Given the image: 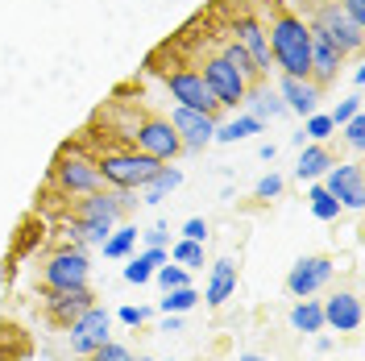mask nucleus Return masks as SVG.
I'll use <instances>...</instances> for the list:
<instances>
[{
    "label": "nucleus",
    "mask_w": 365,
    "mask_h": 361,
    "mask_svg": "<svg viewBox=\"0 0 365 361\" xmlns=\"http://www.w3.org/2000/svg\"><path fill=\"white\" fill-rule=\"evenodd\" d=\"M344 141H349L353 150H361L365 146V116L361 113L353 116V121H344Z\"/></svg>",
    "instance_id": "nucleus-35"
},
{
    "label": "nucleus",
    "mask_w": 365,
    "mask_h": 361,
    "mask_svg": "<svg viewBox=\"0 0 365 361\" xmlns=\"http://www.w3.org/2000/svg\"><path fill=\"white\" fill-rule=\"evenodd\" d=\"M232 42H241L245 46V54L253 59V67L262 71H270V42H266V29H262V21H253V17H237V38Z\"/></svg>",
    "instance_id": "nucleus-18"
},
{
    "label": "nucleus",
    "mask_w": 365,
    "mask_h": 361,
    "mask_svg": "<svg viewBox=\"0 0 365 361\" xmlns=\"http://www.w3.org/2000/svg\"><path fill=\"white\" fill-rule=\"evenodd\" d=\"M54 183H58L67 195H91V191H100L96 158L79 154V150H63L58 162H54Z\"/></svg>",
    "instance_id": "nucleus-6"
},
{
    "label": "nucleus",
    "mask_w": 365,
    "mask_h": 361,
    "mask_svg": "<svg viewBox=\"0 0 365 361\" xmlns=\"http://www.w3.org/2000/svg\"><path fill=\"white\" fill-rule=\"evenodd\" d=\"M91 361H133V353H129L125 345H116V340H104V345L91 353Z\"/></svg>",
    "instance_id": "nucleus-34"
},
{
    "label": "nucleus",
    "mask_w": 365,
    "mask_h": 361,
    "mask_svg": "<svg viewBox=\"0 0 365 361\" xmlns=\"http://www.w3.org/2000/svg\"><path fill=\"white\" fill-rule=\"evenodd\" d=\"M307 203H312V216L316 220H336L344 208L336 203V195L324 187V183H312V191H307Z\"/></svg>",
    "instance_id": "nucleus-25"
},
{
    "label": "nucleus",
    "mask_w": 365,
    "mask_h": 361,
    "mask_svg": "<svg viewBox=\"0 0 365 361\" xmlns=\"http://www.w3.org/2000/svg\"><path fill=\"white\" fill-rule=\"evenodd\" d=\"M336 133V125L328 121V113H312L303 116V137H312V141H324V137Z\"/></svg>",
    "instance_id": "nucleus-32"
},
{
    "label": "nucleus",
    "mask_w": 365,
    "mask_h": 361,
    "mask_svg": "<svg viewBox=\"0 0 365 361\" xmlns=\"http://www.w3.org/2000/svg\"><path fill=\"white\" fill-rule=\"evenodd\" d=\"M232 291H237V262L232 258H220L212 266V274H207V287L200 299H207V307H220V303L232 299Z\"/></svg>",
    "instance_id": "nucleus-19"
},
{
    "label": "nucleus",
    "mask_w": 365,
    "mask_h": 361,
    "mask_svg": "<svg viewBox=\"0 0 365 361\" xmlns=\"http://www.w3.org/2000/svg\"><path fill=\"white\" fill-rule=\"evenodd\" d=\"M253 195H257V200H274V195H282V175H266V179H257Z\"/></svg>",
    "instance_id": "nucleus-36"
},
{
    "label": "nucleus",
    "mask_w": 365,
    "mask_h": 361,
    "mask_svg": "<svg viewBox=\"0 0 365 361\" xmlns=\"http://www.w3.org/2000/svg\"><path fill=\"white\" fill-rule=\"evenodd\" d=\"M162 162L150 158V154H141V150H108V154H100L96 158V171H100V183H108L116 191H137L145 179H154V171H158Z\"/></svg>",
    "instance_id": "nucleus-2"
},
{
    "label": "nucleus",
    "mask_w": 365,
    "mask_h": 361,
    "mask_svg": "<svg viewBox=\"0 0 365 361\" xmlns=\"http://www.w3.org/2000/svg\"><path fill=\"white\" fill-rule=\"evenodd\" d=\"M291 328L295 332H324V307L316 299H303L291 307Z\"/></svg>",
    "instance_id": "nucleus-24"
},
{
    "label": "nucleus",
    "mask_w": 365,
    "mask_h": 361,
    "mask_svg": "<svg viewBox=\"0 0 365 361\" xmlns=\"http://www.w3.org/2000/svg\"><path fill=\"white\" fill-rule=\"evenodd\" d=\"M125 137H129L133 150H141V154H150V158H158V162H170L182 154V141L166 116H141L137 125H129Z\"/></svg>",
    "instance_id": "nucleus-3"
},
{
    "label": "nucleus",
    "mask_w": 365,
    "mask_h": 361,
    "mask_svg": "<svg viewBox=\"0 0 365 361\" xmlns=\"http://www.w3.org/2000/svg\"><path fill=\"white\" fill-rule=\"evenodd\" d=\"M67 328H71V353H75V357H91L104 340H113L108 337V332H113V316H108L104 307H96V303H91L79 320H71Z\"/></svg>",
    "instance_id": "nucleus-8"
},
{
    "label": "nucleus",
    "mask_w": 365,
    "mask_h": 361,
    "mask_svg": "<svg viewBox=\"0 0 365 361\" xmlns=\"http://www.w3.org/2000/svg\"><path fill=\"white\" fill-rule=\"evenodd\" d=\"M312 29H316V34H324V38L336 46V50H344V54H349V50H361V42H365V29L344 17L341 4H319Z\"/></svg>",
    "instance_id": "nucleus-9"
},
{
    "label": "nucleus",
    "mask_w": 365,
    "mask_h": 361,
    "mask_svg": "<svg viewBox=\"0 0 365 361\" xmlns=\"http://www.w3.org/2000/svg\"><path fill=\"white\" fill-rule=\"evenodd\" d=\"M88 274H91L88 253L67 245V249H58V253H50V262H46V270H42V283H46V291H83Z\"/></svg>",
    "instance_id": "nucleus-4"
},
{
    "label": "nucleus",
    "mask_w": 365,
    "mask_h": 361,
    "mask_svg": "<svg viewBox=\"0 0 365 361\" xmlns=\"http://www.w3.org/2000/svg\"><path fill=\"white\" fill-rule=\"evenodd\" d=\"M182 237H187V241H207V220L204 216H191V220L182 225Z\"/></svg>",
    "instance_id": "nucleus-38"
},
{
    "label": "nucleus",
    "mask_w": 365,
    "mask_h": 361,
    "mask_svg": "<svg viewBox=\"0 0 365 361\" xmlns=\"http://www.w3.org/2000/svg\"><path fill=\"white\" fill-rule=\"evenodd\" d=\"M170 262H179V266H187V270H195V266H204V241H175L170 245Z\"/></svg>",
    "instance_id": "nucleus-29"
},
{
    "label": "nucleus",
    "mask_w": 365,
    "mask_h": 361,
    "mask_svg": "<svg viewBox=\"0 0 365 361\" xmlns=\"http://www.w3.org/2000/svg\"><path fill=\"white\" fill-rule=\"evenodd\" d=\"M137 237H141V233H137V228H113V233H108V241H104V258H113V262H120V258H129V253H133V245H137Z\"/></svg>",
    "instance_id": "nucleus-26"
},
{
    "label": "nucleus",
    "mask_w": 365,
    "mask_h": 361,
    "mask_svg": "<svg viewBox=\"0 0 365 361\" xmlns=\"http://www.w3.org/2000/svg\"><path fill=\"white\" fill-rule=\"evenodd\" d=\"M319 307H324V324H332L336 332H357L361 328V299L357 295L341 291V295H332L328 303H319Z\"/></svg>",
    "instance_id": "nucleus-17"
},
{
    "label": "nucleus",
    "mask_w": 365,
    "mask_h": 361,
    "mask_svg": "<svg viewBox=\"0 0 365 361\" xmlns=\"http://www.w3.org/2000/svg\"><path fill=\"white\" fill-rule=\"evenodd\" d=\"M341 63H344V50H336L324 34L312 29V71H307V79H312V83H332L336 71H341Z\"/></svg>",
    "instance_id": "nucleus-15"
},
{
    "label": "nucleus",
    "mask_w": 365,
    "mask_h": 361,
    "mask_svg": "<svg viewBox=\"0 0 365 361\" xmlns=\"http://www.w3.org/2000/svg\"><path fill=\"white\" fill-rule=\"evenodd\" d=\"M166 258H170L166 249H145V253L129 258V266H125V283H129V287H145V283L154 278V270H158Z\"/></svg>",
    "instance_id": "nucleus-21"
},
{
    "label": "nucleus",
    "mask_w": 365,
    "mask_h": 361,
    "mask_svg": "<svg viewBox=\"0 0 365 361\" xmlns=\"http://www.w3.org/2000/svg\"><path fill=\"white\" fill-rule=\"evenodd\" d=\"M336 270V262L332 258H324V253H312V258H299L291 274H287V291L295 295V299H307V295H316L328 278Z\"/></svg>",
    "instance_id": "nucleus-11"
},
{
    "label": "nucleus",
    "mask_w": 365,
    "mask_h": 361,
    "mask_svg": "<svg viewBox=\"0 0 365 361\" xmlns=\"http://www.w3.org/2000/svg\"><path fill=\"white\" fill-rule=\"evenodd\" d=\"M357 113H361V96H349V100H341V104H336V113H328V121L341 129L344 121H353Z\"/></svg>",
    "instance_id": "nucleus-33"
},
{
    "label": "nucleus",
    "mask_w": 365,
    "mask_h": 361,
    "mask_svg": "<svg viewBox=\"0 0 365 361\" xmlns=\"http://www.w3.org/2000/svg\"><path fill=\"white\" fill-rule=\"evenodd\" d=\"M266 42H270V59L278 63L282 75L307 79V71H312V25L303 21V17L278 13L270 34H266Z\"/></svg>",
    "instance_id": "nucleus-1"
},
{
    "label": "nucleus",
    "mask_w": 365,
    "mask_h": 361,
    "mask_svg": "<svg viewBox=\"0 0 365 361\" xmlns=\"http://www.w3.org/2000/svg\"><path fill=\"white\" fill-rule=\"evenodd\" d=\"M332 154L319 146V141H312V146H303V154H299V166H295V175L299 179H319V175H328V166H332Z\"/></svg>",
    "instance_id": "nucleus-22"
},
{
    "label": "nucleus",
    "mask_w": 365,
    "mask_h": 361,
    "mask_svg": "<svg viewBox=\"0 0 365 361\" xmlns=\"http://www.w3.org/2000/svg\"><path fill=\"white\" fill-rule=\"evenodd\" d=\"M245 104H253V116H257V121H262V116H282L287 113L282 96H270V91H250Z\"/></svg>",
    "instance_id": "nucleus-30"
},
{
    "label": "nucleus",
    "mask_w": 365,
    "mask_h": 361,
    "mask_svg": "<svg viewBox=\"0 0 365 361\" xmlns=\"http://www.w3.org/2000/svg\"><path fill=\"white\" fill-rule=\"evenodd\" d=\"M200 75H204V83L212 88V96H216V104H220V108H241V104H245L250 83H245V75H241V71L228 67L220 54H216V59H204V71H200Z\"/></svg>",
    "instance_id": "nucleus-7"
},
{
    "label": "nucleus",
    "mask_w": 365,
    "mask_h": 361,
    "mask_svg": "<svg viewBox=\"0 0 365 361\" xmlns=\"http://www.w3.org/2000/svg\"><path fill=\"white\" fill-rule=\"evenodd\" d=\"M241 361H270V357H262V353H245Z\"/></svg>",
    "instance_id": "nucleus-42"
},
{
    "label": "nucleus",
    "mask_w": 365,
    "mask_h": 361,
    "mask_svg": "<svg viewBox=\"0 0 365 361\" xmlns=\"http://www.w3.org/2000/svg\"><path fill=\"white\" fill-rule=\"evenodd\" d=\"M91 303H96V299H91L88 287H83V291H50L46 295V316L54 320L58 328H67L71 320H79Z\"/></svg>",
    "instance_id": "nucleus-14"
},
{
    "label": "nucleus",
    "mask_w": 365,
    "mask_h": 361,
    "mask_svg": "<svg viewBox=\"0 0 365 361\" xmlns=\"http://www.w3.org/2000/svg\"><path fill=\"white\" fill-rule=\"evenodd\" d=\"M129 208V200L120 195V191H91V195H83L79 200V216L75 220H104V225H116L120 220V212Z\"/></svg>",
    "instance_id": "nucleus-13"
},
{
    "label": "nucleus",
    "mask_w": 365,
    "mask_h": 361,
    "mask_svg": "<svg viewBox=\"0 0 365 361\" xmlns=\"http://www.w3.org/2000/svg\"><path fill=\"white\" fill-rule=\"evenodd\" d=\"M154 278H158V287L162 291H175V287H187L191 283V274H187V266H179V262H162L158 270H154Z\"/></svg>",
    "instance_id": "nucleus-31"
},
{
    "label": "nucleus",
    "mask_w": 365,
    "mask_h": 361,
    "mask_svg": "<svg viewBox=\"0 0 365 361\" xmlns=\"http://www.w3.org/2000/svg\"><path fill=\"white\" fill-rule=\"evenodd\" d=\"M220 59H225V63H228L232 71H241V75H245V83H253V79H262V71L253 67V59L245 54V46H241V42H228Z\"/></svg>",
    "instance_id": "nucleus-28"
},
{
    "label": "nucleus",
    "mask_w": 365,
    "mask_h": 361,
    "mask_svg": "<svg viewBox=\"0 0 365 361\" xmlns=\"http://www.w3.org/2000/svg\"><path fill=\"white\" fill-rule=\"evenodd\" d=\"M179 187H182V171L162 162L158 171H154V179H145L137 191H141V203H162L170 191H179Z\"/></svg>",
    "instance_id": "nucleus-20"
},
{
    "label": "nucleus",
    "mask_w": 365,
    "mask_h": 361,
    "mask_svg": "<svg viewBox=\"0 0 365 361\" xmlns=\"http://www.w3.org/2000/svg\"><path fill=\"white\" fill-rule=\"evenodd\" d=\"M278 96H282L287 113H299V116L319 113V83H312V79H291V75H282Z\"/></svg>",
    "instance_id": "nucleus-16"
},
{
    "label": "nucleus",
    "mask_w": 365,
    "mask_h": 361,
    "mask_svg": "<svg viewBox=\"0 0 365 361\" xmlns=\"http://www.w3.org/2000/svg\"><path fill=\"white\" fill-rule=\"evenodd\" d=\"M162 83H166V91H170V100L182 104V108H200V113H207V116L220 113V104H216V96H212V88L204 83V75H200V71H191V67L166 71V75H162Z\"/></svg>",
    "instance_id": "nucleus-5"
},
{
    "label": "nucleus",
    "mask_w": 365,
    "mask_h": 361,
    "mask_svg": "<svg viewBox=\"0 0 365 361\" xmlns=\"http://www.w3.org/2000/svg\"><path fill=\"white\" fill-rule=\"evenodd\" d=\"M145 316H150V312H145V307H133V303H125V307L116 312V320H120V324H129V328H141Z\"/></svg>",
    "instance_id": "nucleus-37"
},
{
    "label": "nucleus",
    "mask_w": 365,
    "mask_h": 361,
    "mask_svg": "<svg viewBox=\"0 0 365 361\" xmlns=\"http://www.w3.org/2000/svg\"><path fill=\"white\" fill-rule=\"evenodd\" d=\"M182 328V320L179 316H166V324H162V332H179Z\"/></svg>",
    "instance_id": "nucleus-41"
},
{
    "label": "nucleus",
    "mask_w": 365,
    "mask_h": 361,
    "mask_svg": "<svg viewBox=\"0 0 365 361\" xmlns=\"http://www.w3.org/2000/svg\"><path fill=\"white\" fill-rule=\"evenodd\" d=\"M336 4L344 9V17H349V21L365 29V0H336Z\"/></svg>",
    "instance_id": "nucleus-39"
},
{
    "label": "nucleus",
    "mask_w": 365,
    "mask_h": 361,
    "mask_svg": "<svg viewBox=\"0 0 365 361\" xmlns=\"http://www.w3.org/2000/svg\"><path fill=\"white\" fill-rule=\"evenodd\" d=\"M324 187L336 195V203L341 208H361L365 203V191H361V162H332L328 166V179H324Z\"/></svg>",
    "instance_id": "nucleus-12"
},
{
    "label": "nucleus",
    "mask_w": 365,
    "mask_h": 361,
    "mask_svg": "<svg viewBox=\"0 0 365 361\" xmlns=\"http://www.w3.org/2000/svg\"><path fill=\"white\" fill-rule=\"evenodd\" d=\"M166 121L175 125L182 150H191V154H200L204 146H212V137H216V116L200 113V108H182V104H175Z\"/></svg>",
    "instance_id": "nucleus-10"
},
{
    "label": "nucleus",
    "mask_w": 365,
    "mask_h": 361,
    "mask_svg": "<svg viewBox=\"0 0 365 361\" xmlns=\"http://www.w3.org/2000/svg\"><path fill=\"white\" fill-rule=\"evenodd\" d=\"M141 237H145V249H166V237L170 233H166V225H154L150 233H141Z\"/></svg>",
    "instance_id": "nucleus-40"
},
{
    "label": "nucleus",
    "mask_w": 365,
    "mask_h": 361,
    "mask_svg": "<svg viewBox=\"0 0 365 361\" xmlns=\"http://www.w3.org/2000/svg\"><path fill=\"white\" fill-rule=\"evenodd\" d=\"M253 133H262V121L253 113H241V116H232L228 125H216V137H212V141L232 146V141H245V137H253Z\"/></svg>",
    "instance_id": "nucleus-23"
},
{
    "label": "nucleus",
    "mask_w": 365,
    "mask_h": 361,
    "mask_svg": "<svg viewBox=\"0 0 365 361\" xmlns=\"http://www.w3.org/2000/svg\"><path fill=\"white\" fill-rule=\"evenodd\" d=\"M200 303V291L187 283V287H175V291H166V299H162V312L166 316H182V312H191Z\"/></svg>",
    "instance_id": "nucleus-27"
},
{
    "label": "nucleus",
    "mask_w": 365,
    "mask_h": 361,
    "mask_svg": "<svg viewBox=\"0 0 365 361\" xmlns=\"http://www.w3.org/2000/svg\"><path fill=\"white\" fill-rule=\"evenodd\" d=\"M133 361H154V357H133Z\"/></svg>",
    "instance_id": "nucleus-43"
}]
</instances>
